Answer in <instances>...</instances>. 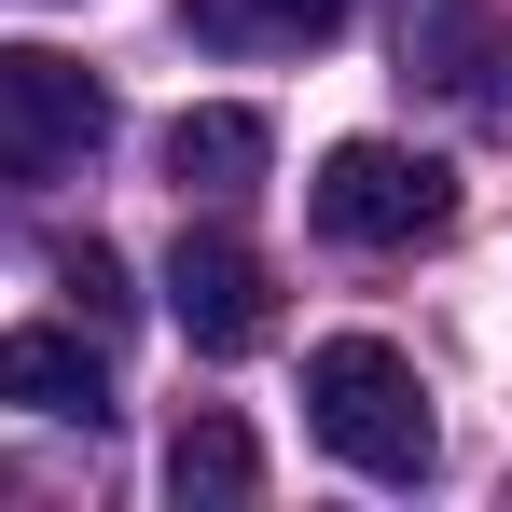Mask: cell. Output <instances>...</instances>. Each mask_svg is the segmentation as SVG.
Returning <instances> with one entry per match:
<instances>
[{
    "mask_svg": "<svg viewBox=\"0 0 512 512\" xmlns=\"http://www.w3.org/2000/svg\"><path fill=\"white\" fill-rule=\"evenodd\" d=\"M305 429L333 443L346 471H374V485H416L429 457H443L429 374L402 360V346H374V333H333V346H305Z\"/></svg>",
    "mask_w": 512,
    "mask_h": 512,
    "instance_id": "cell-1",
    "label": "cell"
},
{
    "mask_svg": "<svg viewBox=\"0 0 512 512\" xmlns=\"http://www.w3.org/2000/svg\"><path fill=\"white\" fill-rule=\"evenodd\" d=\"M167 319L194 360H250L263 333H277V277H263V250H236V236H180L167 250Z\"/></svg>",
    "mask_w": 512,
    "mask_h": 512,
    "instance_id": "cell-4",
    "label": "cell"
},
{
    "mask_svg": "<svg viewBox=\"0 0 512 512\" xmlns=\"http://www.w3.org/2000/svg\"><path fill=\"white\" fill-rule=\"evenodd\" d=\"M250 485H263V443H250V429H236V416H180V443H167V499L180 512H236Z\"/></svg>",
    "mask_w": 512,
    "mask_h": 512,
    "instance_id": "cell-9",
    "label": "cell"
},
{
    "mask_svg": "<svg viewBox=\"0 0 512 512\" xmlns=\"http://www.w3.org/2000/svg\"><path fill=\"white\" fill-rule=\"evenodd\" d=\"M360 0H180V28L194 42H222V56H305V42H333Z\"/></svg>",
    "mask_w": 512,
    "mask_h": 512,
    "instance_id": "cell-8",
    "label": "cell"
},
{
    "mask_svg": "<svg viewBox=\"0 0 512 512\" xmlns=\"http://www.w3.org/2000/svg\"><path fill=\"white\" fill-rule=\"evenodd\" d=\"M263 153H277V125L236 111V97H208V111H180V125H167V180H180V194H250Z\"/></svg>",
    "mask_w": 512,
    "mask_h": 512,
    "instance_id": "cell-7",
    "label": "cell"
},
{
    "mask_svg": "<svg viewBox=\"0 0 512 512\" xmlns=\"http://www.w3.org/2000/svg\"><path fill=\"white\" fill-rule=\"evenodd\" d=\"M56 277H70V305H84V319H125V305H139V291H125V263L97 250V236H84L70 263H56Z\"/></svg>",
    "mask_w": 512,
    "mask_h": 512,
    "instance_id": "cell-10",
    "label": "cell"
},
{
    "mask_svg": "<svg viewBox=\"0 0 512 512\" xmlns=\"http://www.w3.org/2000/svg\"><path fill=\"white\" fill-rule=\"evenodd\" d=\"M402 70H429V84H457L471 111L512 125V28L485 0H402Z\"/></svg>",
    "mask_w": 512,
    "mask_h": 512,
    "instance_id": "cell-5",
    "label": "cell"
},
{
    "mask_svg": "<svg viewBox=\"0 0 512 512\" xmlns=\"http://www.w3.org/2000/svg\"><path fill=\"white\" fill-rule=\"evenodd\" d=\"M111 139V97L56 42H0V180H70Z\"/></svg>",
    "mask_w": 512,
    "mask_h": 512,
    "instance_id": "cell-3",
    "label": "cell"
},
{
    "mask_svg": "<svg viewBox=\"0 0 512 512\" xmlns=\"http://www.w3.org/2000/svg\"><path fill=\"white\" fill-rule=\"evenodd\" d=\"M0 402H14V416L111 429V360H97L84 333H56V319H28V333H0Z\"/></svg>",
    "mask_w": 512,
    "mask_h": 512,
    "instance_id": "cell-6",
    "label": "cell"
},
{
    "mask_svg": "<svg viewBox=\"0 0 512 512\" xmlns=\"http://www.w3.org/2000/svg\"><path fill=\"white\" fill-rule=\"evenodd\" d=\"M305 208H319L333 250H429L457 222V167L443 153H402V139H333L319 180H305Z\"/></svg>",
    "mask_w": 512,
    "mask_h": 512,
    "instance_id": "cell-2",
    "label": "cell"
}]
</instances>
